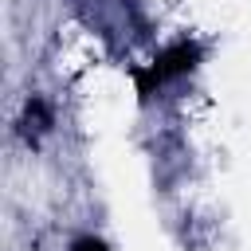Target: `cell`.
<instances>
[{
	"mask_svg": "<svg viewBox=\"0 0 251 251\" xmlns=\"http://www.w3.org/2000/svg\"><path fill=\"white\" fill-rule=\"evenodd\" d=\"M71 251H106V247H102V239L86 235V239H75V243H71Z\"/></svg>",
	"mask_w": 251,
	"mask_h": 251,
	"instance_id": "obj_1",
	"label": "cell"
}]
</instances>
